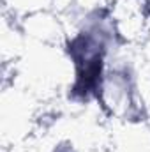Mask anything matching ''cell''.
I'll list each match as a JSON object with an SVG mask.
<instances>
[{"mask_svg": "<svg viewBox=\"0 0 150 152\" xmlns=\"http://www.w3.org/2000/svg\"><path fill=\"white\" fill-rule=\"evenodd\" d=\"M71 53L76 64L74 90L81 96L94 92L101 80L103 50L101 44L90 36H79L71 44Z\"/></svg>", "mask_w": 150, "mask_h": 152, "instance_id": "obj_1", "label": "cell"}]
</instances>
